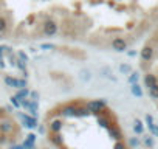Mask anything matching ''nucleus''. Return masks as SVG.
I'll list each match as a JSON object with an SVG mask.
<instances>
[{
  "label": "nucleus",
  "instance_id": "nucleus-1",
  "mask_svg": "<svg viewBox=\"0 0 158 149\" xmlns=\"http://www.w3.org/2000/svg\"><path fill=\"white\" fill-rule=\"evenodd\" d=\"M146 31H149V34L141 50V62L147 67L144 84L150 89L158 84V0H150L149 3L144 33Z\"/></svg>",
  "mask_w": 158,
  "mask_h": 149
},
{
  "label": "nucleus",
  "instance_id": "nucleus-2",
  "mask_svg": "<svg viewBox=\"0 0 158 149\" xmlns=\"http://www.w3.org/2000/svg\"><path fill=\"white\" fill-rule=\"evenodd\" d=\"M50 129H51V132H60L62 130V121L60 120H54L50 124Z\"/></svg>",
  "mask_w": 158,
  "mask_h": 149
},
{
  "label": "nucleus",
  "instance_id": "nucleus-3",
  "mask_svg": "<svg viewBox=\"0 0 158 149\" xmlns=\"http://www.w3.org/2000/svg\"><path fill=\"white\" fill-rule=\"evenodd\" d=\"M129 144H130L132 147H135V146H138V140H135V138H132V140L129 141Z\"/></svg>",
  "mask_w": 158,
  "mask_h": 149
}]
</instances>
